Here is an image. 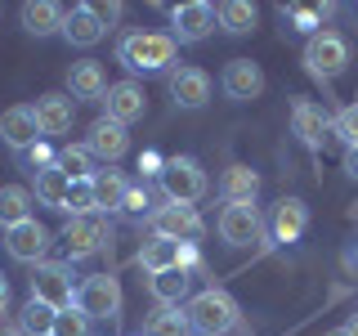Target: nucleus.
<instances>
[{
    "label": "nucleus",
    "mask_w": 358,
    "mask_h": 336,
    "mask_svg": "<svg viewBox=\"0 0 358 336\" xmlns=\"http://www.w3.org/2000/svg\"><path fill=\"white\" fill-rule=\"evenodd\" d=\"M331 14V5H282V18L291 22L296 31H305V36H318L322 31V18Z\"/></svg>",
    "instance_id": "nucleus-32"
},
{
    "label": "nucleus",
    "mask_w": 358,
    "mask_h": 336,
    "mask_svg": "<svg viewBox=\"0 0 358 336\" xmlns=\"http://www.w3.org/2000/svg\"><path fill=\"white\" fill-rule=\"evenodd\" d=\"M103 117L117 121V126H130V121H139L143 112H148V94H143L139 81H112L108 94H103Z\"/></svg>",
    "instance_id": "nucleus-11"
},
{
    "label": "nucleus",
    "mask_w": 358,
    "mask_h": 336,
    "mask_svg": "<svg viewBox=\"0 0 358 336\" xmlns=\"http://www.w3.org/2000/svg\"><path fill=\"white\" fill-rule=\"evenodd\" d=\"M108 238H112V229H108V220H103V216H76V220H67V224H63V233H59L67 260H85V255L103 251Z\"/></svg>",
    "instance_id": "nucleus-7"
},
{
    "label": "nucleus",
    "mask_w": 358,
    "mask_h": 336,
    "mask_svg": "<svg viewBox=\"0 0 358 336\" xmlns=\"http://www.w3.org/2000/svg\"><path fill=\"white\" fill-rule=\"evenodd\" d=\"M184 314H188V323H193V336H229L242 318L238 300L220 287H206V291H197V296H188Z\"/></svg>",
    "instance_id": "nucleus-2"
},
{
    "label": "nucleus",
    "mask_w": 358,
    "mask_h": 336,
    "mask_svg": "<svg viewBox=\"0 0 358 336\" xmlns=\"http://www.w3.org/2000/svg\"><path fill=\"white\" fill-rule=\"evenodd\" d=\"M0 336H22V328H0Z\"/></svg>",
    "instance_id": "nucleus-43"
},
{
    "label": "nucleus",
    "mask_w": 358,
    "mask_h": 336,
    "mask_svg": "<svg viewBox=\"0 0 358 336\" xmlns=\"http://www.w3.org/2000/svg\"><path fill=\"white\" fill-rule=\"evenodd\" d=\"M72 117H76V104L67 94H41L36 99V126H41V134H67V130H72Z\"/></svg>",
    "instance_id": "nucleus-20"
},
{
    "label": "nucleus",
    "mask_w": 358,
    "mask_h": 336,
    "mask_svg": "<svg viewBox=\"0 0 358 336\" xmlns=\"http://www.w3.org/2000/svg\"><path fill=\"white\" fill-rule=\"evenodd\" d=\"M54 166L67 175V179H90L94 175V157H90L85 144H67V148L54 153Z\"/></svg>",
    "instance_id": "nucleus-31"
},
{
    "label": "nucleus",
    "mask_w": 358,
    "mask_h": 336,
    "mask_svg": "<svg viewBox=\"0 0 358 336\" xmlns=\"http://www.w3.org/2000/svg\"><path fill=\"white\" fill-rule=\"evenodd\" d=\"M85 148H90V157H99L103 166H117L121 157L130 153V134H126V126H117V121L99 117L94 126H90V139H85Z\"/></svg>",
    "instance_id": "nucleus-15"
},
{
    "label": "nucleus",
    "mask_w": 358,
    "mask_h": 336,
    "mask_svg": "<svg viewBox=\"0 0 358 336\" xmlns=\"http://www.w3.org/2000/svg\"><path fill=\"white\" fill-rule=\"evenodd\" d=\"M31 300H41V305L50 309H72L76 305V283H72V265L63 260H45L31 269Z\"/></svg>",
    "instance_id": "nucleus-5"
},
{
    "label": "nucleus",
    "mask_w": 358,
    "mask_h": 336,
    "mask_svg": "<svg viewBox=\"0 0 358 336\" xmlns=\"http://www.w3.org/2000/svg\"><path fill=\"white\" fill-rule=\"evenodd\" d=\"M188 287H193V278L184 269H166V274L148 278V291H152L157 305H188Z\"/></svg>",
    "instance_id": "nucleus-25"
},
{
    "label": "nucleus",
    "mask_w": 358,
    "mask_h": 336,
    "mask_svg": "<svg viewBox=\"0 0 358 336\" xmlns=\"http://www.w3.org/2000/svg\"><path fill=\"white\" fill-rule=\"evenodd\" d=\"M50 242H54V233L45 229V224L31 216V220H22L14 224V229H5V251L14 255L18 265H45V255H50Z\"/></svg>",
    "instance_id": "nucleus-9"
},
{
    "label": "nucleus",
    "mask_w": 358,
    "mask_h": 336,
    "mask_svg": "<svg viewBox=\"0 0 358 336\" xmlns=\"http://www.w3.org/2000/svg\"><path fill=\"white\" fill-rule=\"evenodd\" d=\"M215 5L206 0H188V5H175L171 9V41L175 45H197L215 31Z\"/></svg>",
    "instance_id": "nucleus-10"
},
{
    "label": "nucleus",
    "mask_w": 358,
    "mask_h": 336,
    "mask_svg": "<svg viewBox=\"0 0 358 336\" xmlns=\"http://www.w3.org/2000/svg\"><path fill=\"white\" fill-rule=\"evenodd\" d=\"M5 305H9V283H5V274H0V314H5Z\"/></svg>",
    "instance_id": "nucleus-42"
},
{
    "label": "nucleus",
    "mask_w": 358,
    "mask_h": 336,
    "mask_svg": "<svg viewBox=\"0 0 358 336\" xmlns=\"http://www.w3.org/2000/svg\"><path fill=\"white\" fill-rule=\"evenodd\" d=\"M63 18H67V9L54 5V0H27V5H22V27H27L31 36L63 31Z\"/></svg>",
    "instance_id": "nucleus-23"
},
{
    "label": "nucleus",
    "mask_w": 358,
    "mask_h": 336,
    "mask_svg": "<svg viewBox=\"0 0 358 336\" xmlns=\"http://www.w3.org/2000/svg\"><path fill=\"white\" fill-rule=\"evenodd\" d=\"M76 309H81L90 323L121 318V283L112 274H90L85 283H76Z\"/></svg>",
    "instance_id": "nucleus-4"
},
{
    "label": "nucleus",
    "mask_w": 358,
    "mask_h": 336,
    "mask_svg": "<svg viewBox=\"0 0 358 336\" xmlns=\"http://www.w3.org/2000/svg\"><path fill=\"white\" fill-rule=\"evenodd\" d=\"M27 162L36 166V171H45V166H54V153L45 148V144H31V148H27Z\"/></svg>",
    "instance_id": "nucleus-38"
},
{
    "label": "nucleus",
    "mask_w": 358,
    "mask_h": 336,
    "mask_svg": "<svg viewBox=\"0 0 358 336\" xmlns=\"http://www.w3.org/2000/svg\"><path fill=\"white\" fill-rule=\"evenodd\" d=\"M94 14L103 18V27H108V22H117V18H121V5H94Z\"/></svg>",
    "instance_id": "nucleus-40"
},
{
    "label": "nucleus",
    "mask_w": 358,
    "mask_h": 336,
    "mask_svg": "<svg viewBox=\"0 0 358 336\" xmlns=\"http://www.w3.org/2000/svg\"><path fill=\"white\" fill-rule=\"evenodd\" d=\"M345 332H350V336H358V318H350V328H345Z\"/></svg>",
    "instance_id": "nucleus-44"
},
{
    "label": "nucleus",
    "mask_w": 358,
    "mask_h": 336,
    "mask_svg": "<svg viewBox=\"0 0 358 336\" xmlns=\"http://www.w3.org/2000/svg\"><path fill=\"white\" fill-rule=\"evenodd\" d=\"M268 229H273V242H296L300 233L309 229V206H305L300 197H282V202L273 206Z\"/></svg>",
    "instance_id": "nucleus-19"
},
{
    "label": "nucleus",
    "mask_w": 358,
    "mask_h": 336,
    "mask_svg": "<svg viewBox=\"0 0 358 336\" xmlns=\"http://www.w3.org/2000/svg\"><path fill=\"white\" fill-rule=\"evenodd\" d=\"M305 67L318 81H331V76H341L345 67H350V41L341 36V31L322 27L318 36L305 41Z\"/></svg>",
    "instance_id": "nucleus-6"
},
{
    "label": "nucleus",
    "mask_w": 358,
    "mask_h": 336,
    "mask_svg": "<svg viewBox=\"0 0 358 336\" xmlns=\"http://www.w3.org/2000/svg\"><path fill=\"white\" fill-rule=\"evenodd\" d=\"M63 216H99L94 206V184L90 179H72V188H67V202H63Z\"/></svg>",
    "instance_id": "nucleus-34"
},
{
    "label": "nucleus",
    "mask_w": 358,
    "mask_h": 336,
    "mask_svg": "<svg viewBox=\"0 0 358 336\" xmlns=\"http://www.w3.org/2000/svg\"><path fill=\"white\" fill-rule=\"evenodd\" d=\"M220 85H224V94H229V99L251 104V99L264 94V72H260V63H251V59H233L229 67H224Z\"/></svg>",
    "instance_id": "nucleus-16"
},
{
    "label": "nucleus",
    "mask_w": 358,
    "mask_h": 336,
    "mask_svg": "<svg viewBox=\"0 0 358 336\" xmlns=\"http://www.w3.org/2000/svg\"><path fill=\"white\" fill-rule=\"evenodd\" d=\"M143 336H193V323H188V314L179 305H157Z\"/></svg>",
    "instance_id": "nucleus-30"
},
{
    "label": "nucleus",
    "mask_w": 358,
    "mask_h": 336,
    "mask_svg": "<svg viewBox=\"0 0 358 336\" xmlns=\"http://www.w3.org/2000/svg\"><path fill=\"white\" fill-rule=\"evenodd\" d=\"M166 90H171V99L179 108H206L210 104V76L201 67H171Z\"/></svg>",
    "instance_id": "nucleus-14"
},
{
    "label": "nucleus",
    "mask_w": 358,
    "mask_h": 336,
    "mask_svg": "<svg viewBox=\"0 0 358 336\" xmlns=\"http://www.w3.org/2000/svg\"><path fill=\"white\" fill-rule=\"evenodd\" d=\"M22 220H31V193L22 184H5L0 188V229H14Z\"/></svg>",
    "instance_id": "nucleus-29"
},
{
    "label": "nucleus",
    "mask_w": 358,
    "mask_h": 336,
    "mask_svg": "<svg viewBox=\"0 0 358 336\" xmlns=\"http://www.w3.org/2000/svg\"><path fill=\"white\" fill-rule=\"evenodd\" d=\"M50 336H90V318L81 309H63V314H54V328H50Z\"/></svg>",
    "instance_id": "nucleus-36"
},
{
    "label": "nucleus",
    "mask_w": 358,
    "mask_h": 336,
    "mask_svg": "<svg viewBox=\"0 0 358 336\" xmlns=\"http://www.w3.org/2000/svg\"><path fill=\"white\" fill-rule=\"evenodd\" d=\"M67 188H72V179H67L59 166H45V171H36V202L50 211H63L67 202Z\"/></svg>",
    "instance_id": "nucleus-28"
},
{
    "label": "nucleus",
    "mask_w": 358,
    "mask_h": 336,
    "mask_svg": "<svg viewBox=\"0 0 358 336\" xmlns=\"http://www.w3.org/2000/svg\"><path fill=\"white\" fill-rule=\"evenodd\" d=\"M345 175L358 184V148H345Z\"/></svg>",
    "instance_id": "nucleus-41"
},
{
    "label": "nucleus",
    "mask_w": 358,
    "mask_h": 336,
    "mask_svg": "<svg viewBox=\"0 0 358 336\" xmlns=\"http://www.w3.org/2000/svg\"><path fill=\"white\" fill-rule=\"evenodd\" d=\"M260 233H264V220L255 211V202L251 206H224L220 211V238L229 246H251V242H260Z\"/></svg>",
    "instance_id": "nucleus-13"
},
{
    "label": "nucleus",
    "mask_w": 358,
    "mask_h": 336,
    "mask_svg": "<svg viewBox=\"0 0 358 336\" xmlns=\"http://www.w3.org/2000/svg\"><path fill=\"white\" fill-rule=\"evenodd\" d=\"M162 193L166 202H184V206H193V202L206 197V188H210V179L206 171H201V162L197 157H166V166H162Z\"/></svg>",
    "instance_id": "nucleus-3"
},
{
    "label": "nucleus",
    "mask_w": 358,
    "mask_h": 336,
    "mask_svg": "<svg viewBox=\"0 0 358 336\" xmlns=\"http://www.w3.org/2000/svg\"><path fill=\"white\" fill-rule=\"evenodd\" d=\"M162 166H166V157H157V153H143L139 157V171L143 175H162Z\"/></svg>",
    "instance_id": "nucleus-39"
},
{
    "label": "nucleus",
    "mask_w": 358,
    "mask_h": 336,
    "mask_svg": "<svg viewBox=\"0 0 358 336\" xmlns=\"http://www.w3.org/2000/svg\"><path fill=\"white\" fill-rule=\"evenodd\" d=\"M63 36H67V45H76V50H90V45H99L108 36V27H103V18L94 14V5H72L67 18H63Z\"/></svg>",
    "instance_id": "nucleus-18"
},
{
    "label": "nucleus",
    "mask_w": 358,
    "mask_h": 336,
    "mask_svg": "<svg viewBox=\"0 0 358 336\" xmlns=\"http://www.w3.org/2000/svg\"><path fill=\"white\" fill-rule=\"evenodd\" d=\"M291 130L300 134L305 148L318 153L322 144H327V134H331V117L322 112V104H313V99H296V104H291Z\"/></svg>",
    "instance_id": "nucleus-12"
},
{
    "label": "nucleus",
    "mask_w": 358,
    "mask_h": 336,
    "mask_svg": "<svg viewBox=\"0 0 358 336\" xmlns=\"http://www.w3.org/2000/svg\"><path fill=\"white\" fill-rule=\"evenodd\" d=\"M327 336H350V332H345V328H336V332H327Z\"/></svg>",
    "instance_id": "nucleus-45"
},
{
    "label": "nucleus",
    "mask_w": 358,
    "mask_h": 336,
    "mask_svg": "<svg viewBox=\"0 0 358 336\" xmlns=\"http://www.w3.org/2000/svg\"><path fill=\"white\" fill-rule=\"evenodd\" d=\"M121 211H130V216H143V211H148V188L130 184V193H126V202H121Z\"/></svg>",
    "instance_id": "nucleus-37"
},
{
    "label": "nucleus",
    "mask_w": 358,
    "mask_h": 336,
    "mask_svg": "<svg viewBox=\"0 0 358 336\" xmlns=\"http://www.w3.org/2000/svg\"><path fill=\"white\" fill-rule=\"evenodd\" d=\"M148 220H152V238H171V242H197L201 233H206L197 206H184V202H166Z\"/></svg>",
    "instance_id": "nucleus-8"
},
{
    "label": "nucleus",
    "mask_w": 358,
    "mask_h": 336,
    "mask_svg": "<svg viewBox=\"0 0 358 336\" xmlns=\"http://www.w3.org/2000/svg\"><path fill=\"white\" fill-rule=\"evenodd\" d=\"M54 314H59V309L41 305V300H27V305H22V314H18V328H22V336H50V328H54Z\"/></svg>",
    "instance_id": "nucleus-33"
},
{
    "label": "nucleus",
    "mask_w": 358,
    "mask_h": 336,
    "mask_svg": "<svg viewBox=\"0 0 358 336\" xmlns=\"http://www.w3.org/2000/svg\"><path fill=\"white\" fill-rule=\"evenodd\" d=\"M67 90H72V99H103V94H108V72H103V63H94V59L72 63V72H67Z\"/></svg>",
    "instance_id": "nucleus-22"
},
{
    "label": "nucleus",
    "mask_w": 358,
    "mask_h": 336,
    "mask_svg": "<svg viewBox=\"0 0 358 336\" xmlns=\"http://www.w3.org/2000/svg\"><path fill=\"white\" fill-rule=\"evenodd\" d=\"M0 139L9 144L14 153H27L31 144H41V126H36V108H27V104H18V108H9L5 117H0Z\"/></svg>",
    "instance_id": "nucleus-17"
},
{
    "label": "nucleus",
    "mask_w": 358,
    "mask_h": 336,
    "mask_svg": "<svg viewBox=\"0 0 358 336\" xmlns=\"http://www.w3.org/2000/svg\"><path fill=\"white\" fill-rule=\"evenodd\" d=\"M331 130L345 139V148H358V99H354V104H345L331 117Z\"/></svg>",
    "instance_id": "nucleus-35"
},
{
    "label": "nucleus",
    "mask_w": 358,
    "mask_h": 336,
    "mask_svg": "<svg viewBox=\"0 0 358 336\" xmlns=\"http://www.w3.org/2000/svg\"><path fill=\"white\" fill-rule=\"evenodd\" d=\"M255 193H260V175L251 171V166H229L220 179V197L224 206H251Z\"/></svg>",
    "instance_id": "nucleus-21"
},
{
    "label": "nucleus",
    "mask_w": 358,
    "mask_h": 336,
    "mask_svg": "<svg viewBox=\"0 0 358 336\" xmlns=\"http://www.w3.org/2000/svg\"><path fill=\"white\" fill-rule=\"evenodd\" d=\"M90 184H94V206L99 211H121V202H126V193H130L126 175L112 171V166L94 171V175H90Z\"/></svg>",
    "instance_id": "nucleus-24"
},
{
    "label": "nucleus",
    "mask_w": 358,
    "mask_h": 336,
    "mask_svg": "<svg viewBox=\"0 0 358 336\" xmlns=\"http://www.w3.org/2000/svg\"><path fill=\"white\" fill-rule=\"evenodd\" d=\"M220 27L229 31V36H246V31H255V18H260V9L251 5V0H224L215 9Z\"/></svg>",
    "instance_id": "nucleus-26"
},
{
    "label": "nucleus",
    "mask_w": 358,
    "mask_h": 336,
    "mask_svg": "<svg viewBox=\"0 0 358 336\" xmlns=\"http://www.w3.org/2000/svg\"><path fill=\"white\" fill-rule=\"evenodd\" d=\"M179 45L171 41V31H130L117 45V63L126 72H166L175 63Z\"/></svg>",
    "instance_id": "nucleus-1"
},
{
    "label": "nucleus",
    "mask_w": 358,
    "mask_h": 336,
    "mask_svg": "<svg viewBox=\"0 0 358 336\" xmlns=\"http://www.w3.org/2000/svg\"><path fill=\"white\" fill-rule=\"evenodd\" d=\"M139 265L148 269V278L152 274H166V269H179V242L171 238H148L139 246Z\"/></svg>",
    "instance_id": "nucleus-27"
}]
</instances>
